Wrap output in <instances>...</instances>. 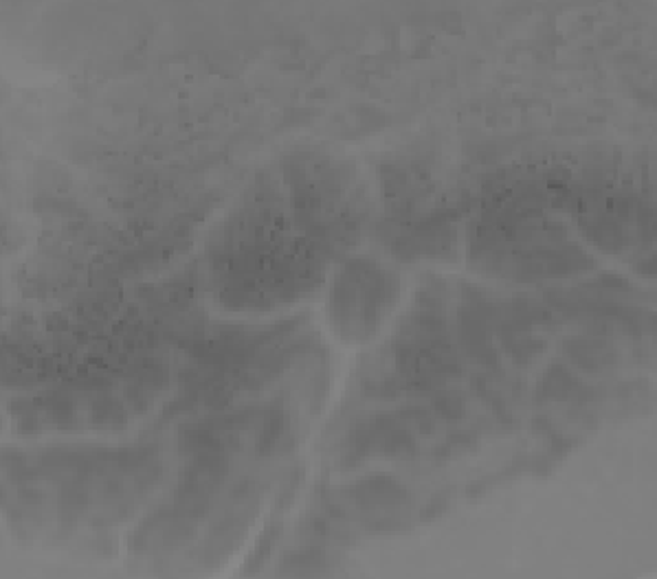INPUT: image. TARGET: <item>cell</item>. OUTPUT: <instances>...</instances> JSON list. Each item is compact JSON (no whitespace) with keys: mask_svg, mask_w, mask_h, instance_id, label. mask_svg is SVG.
<instances>
[{"mask_svg":"<svg viewBox=\"0 0 657 579\" xmlns=\"http://www.w3.org/2000/svg\"><path fill=\"white\" fill-rule=\"evenodd\" d=\"M565 352H568L569 358L585 371H600L603 367H606V364H611V358H614V349H611V345L594 338L569 340V343L565 345Z\"/></svg>","mask_w":657,"mask_h":579,"instance_id":"6da1fadb","label":"cell"},{"mask_svg":"<svg viewBox=\"0 0 657 579\" xmlns=\"http://www.w3.org/2000/svg\"><path fill=\"white\" fill-rule=\"evenodd\" d=\"M541 389H543L545 398H568V395L576 389V380L565 367L552 364V367L548 369V373L543 375V384H541Z\"/></svg>","mask_w":657,"mask_h":579,"instance_id":"7a4b0ae2","label":"cell"}]
</instances>
